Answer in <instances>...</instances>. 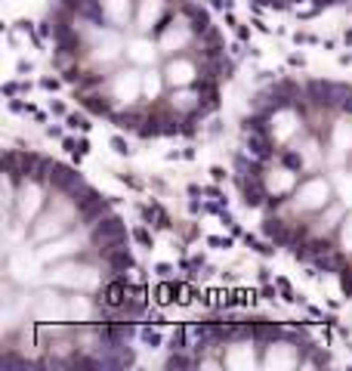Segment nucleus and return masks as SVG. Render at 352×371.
<instances>
[{"label": "nucleus", "instance_id": "nucleus-1", "mask_svg": "<svg viewBox=\"0 0 352 371\" xmlns=\"http://www.w3.org/2000/svg\"><path fill=\"white\" fill-rule=\"evenodd\" d=\"M136 272L127 220L99 186L50 152H4V368L133 365Z\"/></svg>", "mask_w": 352, "mask_h": 371}, {"label": "nucleus", "instance_id": "nucleus-2", "mask_svg": "<svg viewBox=\"0 0 352 371\" xmlns=\"http://www.w3.org/2000/svg\"><path fill=\"white\" fill-rule=\"evenodd\" d=\"M44 41L78 109L136 139L198 133L232 78L226 34L201 0H50Z\"/></svg>", "mask_w": 352, "mask_h": 371}, {"label": "nucleus", "instance_id": "nucleus-3", "mask_svg": "<svg viewBox=\"0 0 352 371\" xmlns=\"http://www.w3.org/2000/svg\"><path fill=\"white\" fill-rule=\"evenodd\" d=\"M232 180L259 235L352 300V84H263L238 124Z\"/></svg>", "mask_w": 352, "mask_h": 371}, {"label": "nucleus", "instance_id": "nucleus-4", "mask_svg": "<svg viewBox=\"0 0 352 371\" xmlns=\"http://www.w3.org/2000/svg\"><path fill=\"white\" fill-rule=\"evenodd\" d=\"M324 343L303 325L278 319H204L185 322L167 343V368H321Z\"/></svg>", "mask_w": 352, "mask_h": 371}, {"label": "nucleus", "instance_id": "nucleus-5", "mask_svg": "<svg viewBox=\"0 0 352 371\" xmlns=\"http://www.w3.org/2000/svg\"><path fill=\"white\" fill-rule=\"evenodd\" d=\"M250 4L263 7V10H275V13H300V16H318L324 10H337L346 7L352 0H250Z\"/></svg>", "mask_w": 352, "mask_h": 371}]
</instances>
